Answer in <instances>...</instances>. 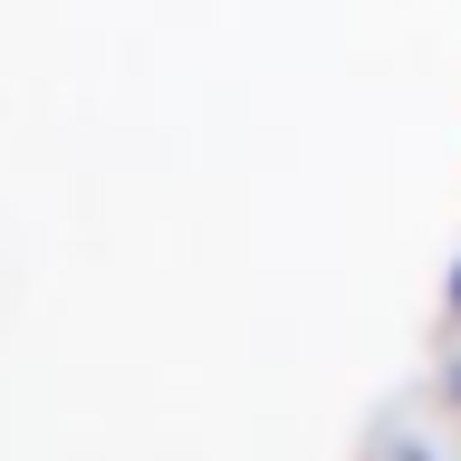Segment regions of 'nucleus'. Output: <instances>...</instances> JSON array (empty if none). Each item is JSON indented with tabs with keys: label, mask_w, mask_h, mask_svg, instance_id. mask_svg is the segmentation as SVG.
Segmentation results:
<instances>
[{
	"label": "nucleus",
	"mask_w": 461,
	"mask_h": 461,
	"mask_svg": "<svg viewBox=\"0 0 461 461\" xmlns=\"http://www.w3.org/2000/svg\"><path fill=\"white\" fill-rule=\"evenodd\" d=\"M442 317L461 327V259H452V279H442Z\"/></svg>",
	"instance_id": "f257e3e1"
}]
</instances>
